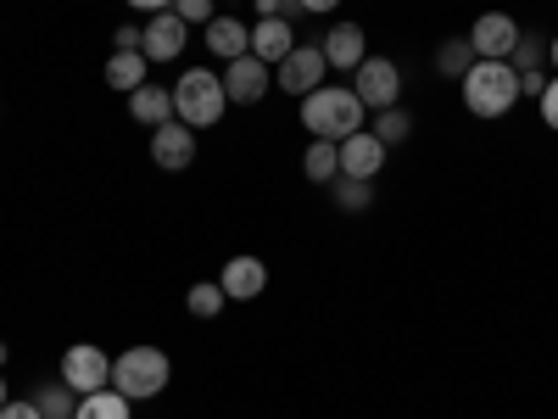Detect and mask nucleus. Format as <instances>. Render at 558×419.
<instances>
[{
	"label": "nucleus",
	"instance_id": "nucleus-19",
	"mask_svg": "<svg viewBox=\"0 0 558 419\" xmlns=\"http://www.w3.org/2000/svg\"><path fill=\"white\" fill-rule=\"evenodd\" d=\"M481 57H475V45H470V34H452L447 45H436V73L441 79H463Z\"/></svg>",
	"mask_w": 558,
	"mask_h": 419
},
{
	"label": "nucleus",
	"instance_id": "nucleus-1",
	"mask_svg": "<svg viewBox=\"0 0 558 419\" xmlns=\"http://www.w3.org/2000/svg\"><path fill=\"white\" fill-rule=\"evenodd\" d=\"M302 123H307L313 140H336L341 146L347 134H357L368 123V112L352 96V84H318L313 96H302Z\"/></svg>",
	"mask_w": 558,
	"mask_h": 419
},
{
	"label": "nucleus",
	"instance_id": "nucleus-32",
	"mask_svg": "<svg viewBox=\"0 0 558 419\" xmlns=\"http://www.w3.org/2000/svg\"><path fill=\"white\" fill-rule=\"evenodd\" d=\"M341 0H302V12H313V17H324V12H336Z\"/></svg>",
	"mask_w": 558,
	"mask_h": 419
},
{
	"label": "nucleus",
	"instance_id": "nucleus-7",
	"mask_svg": "<svg viewBox=\"0 0 558 419\" xmlns=\"http://www.w3.org/2000/svg\"><path fill=\"white\" fill-rule=\"evenodd\" d=\"M324 73H330V62H324L318 45H296V51L274 68V84L286 89V96H296V101H302V96H313V89L324 84Z\"/></svg>",
	"mask_w": 558,
	"mask_h": 419
},
{
	"label": "nucleus",
	"instance_id": "nucleus-23",
	"mask_svg": "<svg viewBox=\"0 0 558 419\" xmlns=\"http://www.w3.org/2000/svg\"><path fill=\"white\" fill-rule=\"evenodd\" d=\"M34 408H39L45 419H73V414H78V392H73L68 381L39 386V392H34Z\"/></svg>",
	"mask_w": 558,
	"mask_h": 419
},
{
	"label": "nucleus",
	"instance_id": "nucleus-9",
	"mask_svg": "<svg viewBox=\"0 0 558 419\" xmlns=\"http://www.w3.org/2000/svg\"><path fill=\"white\" fill-rule=\"evenodd\" d=\"M268 89H274V68L257 62V57H235V62L223 68V96H229V107H257Z\"/></svg>",
	"mask_w": 558,
	"mask_h": 419
},
{
	"label": "nucleus",
	"instance_id": "nucleus-12",
	"mask_svg": "<svg viewBox=\"0 0 558 419\" xmlns=\"http://www.w3.org/2000/svg\"><path fill=\"white\" fill-rule=\"evenodd\" d=\"M218 286H223V297L229 302H252V297H263L268 291V263L263 258H229L223 263V274H218Z\"/></svg>",
	"mask_w": 558,
	"mask_h": 419
},
{
	"label": "nucleus",
	"instance_id": "nucleus-4",
	"mask_svg": "<svg viewBox=\"0 0 558 419\" xmlns=\"http://www.w3.org/2000/svg\"><path fill=\"white\" fill-rule=\"evenodd\" d=\"M168 375H173V363L162 347H123L112 358V392H123L129 403H151L168 392Z\"/></svg>",
	"mask_w": 558,
	"mask_h": 419
},
{
	"label": "nucleus",
	"instance_id": "nucleus-10",
	"mask_svg": "<svg viewBox=\"0 0 558 419\" xmlns=\"http://www.w3.org/2000/svg\"><path fill=\"white\" fill-rule=\"evenodd\" d=\"M151 163L162 168V173H184V168H196V129L191 123H162V129H151Z\"/></svg>",
	"mask_w": 558,
	"mask_h": 419
},
{
	"label": "nucleus",
	"instance_id": "nucleus-31",
	"mask_svg": "<svg viewBox=\"0 0 558 419\" xmlns=\"http://www.w3.org/2000/svg\"><path fill=\"white\" fill-rule=\"evenodd\" d=\"M129 7H134V12H151V17H157V12H173V0H129Z\"/></svg>",
	"mask_w": 558,
	"mask_h": 419
},
{
	"label": "nucleus",
	"instance_id": "nucleus-34",
	"mask_svg": "<svg viewBox=\"0 0 558 419\" xmlns=\"http://www.w3.org/2000/svg\"><path fill=\"white\" fill-rule=\"evenodd\" d=\"M12 403V392H7V375H0V408H7Z\"/></svg>",
	"mask_w": 558,
	"mask_h": 419
},
{
	"label": "nucleus",
	"instance_id": "nucleus-33",
	"mask_svg": "<svg viewBox=\"0 0 558 419\" xmlns=\"http://www.w3.org/2000/svg\"><path fill=\"white\" fill-rule=\"evenodd\" d=\"M547 62H553V68H558V34H553V39H547Z\"/></svg>",
	"mask_w": 558,
	"mask_h": 419
},
{
	"label": "nucleus",
	"instance_id": "nucleus-28",
	"mask_svg": "<svg viewBox=\"0 0 558 419\" xmlns=\"http://www.w3.org/2000/svg\"><path fill=\"white\" fill-rule=\"evenodd\" d=\"M536 112H542V123H547V129H558V79H547L542 101H536Z\"/></svg>",
	"mask_w": 558,
	"mask_h": 419
},
{
	"label": "nucleus",
	"instance_id": "nucleus-13",
	"mask_svg": "<svg viewBox=\"0 0 558 419\" xmlns=\"http://www.w3.org/2000/svg\"><path fill=\"white\" fill-rule=\"evenodd\" d=\"M184 39H191V23H184L179 12H157L151 23H146V62H179V51H184Z\"/></svg>",
	"mask_w": 558,
	"mask_h": 419
},
{
	"label": "nucleus",
	"instance_id": "nucleus-11",
	"mask_svg": "<svg viewBox=\"0 0 558 419\" xmlns=\"http://www.w3.org/2000/svg\"><path fill=\"white\" fill-rule=\"evenodd\" d=\"M318 51H324V62H330L336 73H357V62L368 57V34H363V23H336L330 34L318 39Z\"/></svg>",
	"mask_w": 558,
	"mask_h": 419
},
{
	"label": "nucleus",
	"instance_id": "nucleus-18",
	"mask_svg": "<svg viewBox=\"0 0 558 419\" xmlns=\"http://www.w3.org/2000/svg\"><path fill=\"white\" fill-rule=\"evenodd\" d=\"M107 84L118 89V96H134L140 84H151L146 51H112V57H107Z\"/></svg>",
	"mask_w": 558,
	"mask_h": 419
},
{
	"label": "nucleus",
	"instance_id": "nucleus-6",
	"mask_svg": "<svg viewBox=\"0 0 558 419\" xmlns=\"http://www.w3.org/2000/svg\"><path fill=\"white\" fill-rule=\"evenodd\" d=\"M62 381H68L78 397L101 392V386H112V358H107L96 342H73V347L62 352Z\"/></svg>",
	"mask_w": 558,
	"mask_h": 419
},
{
	"label": "nucleus",
	"instance_id": "nucleus-27",
	"mask_svg": "<svg viewBox=\"0 0 558 419\" xmlns=\"http://www.w3.org/2000/svg\"><path fill=\"white\" fill-rule=\"evenodd\" d=\"M173 12H179L184 23H202V28L218 17V7H213V0H173Z\"/></svg>",
	"mask_w": 558,
	"mask_h": 419
},
{
	"label": "nucleus",
	"instance_id": "nucleus-35",
	"mask_svg": "<svg viewBox=\"0 0 558 419\" xmlns=\"http://www.w3.org/2000/svg\"><path fill=\"white\" fill-rule=\"evenodd\" d=\"M7 358H12V347H7V342H0V369H7Z\"/></svg>",
	"mask_w": 558,
	"mask_h": 419
},
{
	"label": "nucleus",
	"instance_id": "nucleus-3",
	"mask_svg": "<svg viewBox=\"0 0 558 419\" xmlns=\"http://www.w3.org/2000/svg\"><path fill=\"white\" fill-rule=\"evenodd\" d=\"M223 112H229L223 73H213V68H191V73H179V84H173V118H179V123H191V129L202 134V129L223 123Z\"/></svg>",
	"mask_w": 558,
	"mask_h": 419
},
{
	"label": "nucleus",
	"instance_id": "nucleus-26",
	"mask_svg": "<svg viewBox=\"0 0 558 419\" xmlns=\"http://www.w3.org/2000/svg\"><path fill=\"white\" fill-rule=\"evenodd\" d=\"M542 62H547V34H520L508 68H514V73H542Z\"/></svg>",
	"mask_w": 558,
	"mask_h": 419
},
{
	"label": "nucleus",
	"instance_id": "nucleus-5",
	"mask_svg": "<svg viewBox=\"0 0 558 419\" xmlns=\"http://www.w3.org/2000/svg\"><path fill=\"white\" fill-rule=\"evenodd\" d=\"M352 96L363 101V112H386L402 101V68L391 57H363L352 73Z\"/></svg>",
	"mask_w": 558,
	"mask_h": 419
},
{
	"label": "nucleus",
	"instance_id": "nucleus-21",
	"mask_svg": "<svg viewBox=\"0 0 558 419\" xmlns=\"http://www.w3.org/2000/svg\"><path fill=\"white\" fill-rule=\"evenodd\" d=\"M302 173H307L313 184H330V179L341 173V146H336V140H313L307 157H302Z\"/></svg>",
	"mask_w": 558,
	"mask_h": 419
},
{
	"label": "nucleus",
	"instance_id": "nucleus-25",
	"mask_svg": "<svg viewBox=\"0 0 558 419\" xmlns=\"http://www.w3.org/2000/svg\"><path fill=\"white\" fill-rule=\"evenodd\" d=\"M368 129H375V140L391 152V146H402V140L413 134V118L402 107H386V112H375V123H368Z\"/></svg>",
	"mask_w": 558,
	"mask_h": 419
},
{
	"label": "nucleus",
	"instance_id": "nucleus-14",
	"mask_svg": "<svg viewBox=\"0 0 558 419\" xmlns=\"http://www.w3.org/2000/svg\"><path fill=\"white\" fill-rule=\"evenodd\" d=\"M296 23H286V17H257L252 23V57L257 62H268V68H279L291 51H296Z\"/></svg>",
	"mask_w": 558,
	"mask_h": 419
},
{
	"label": "nucleus",
	"instance_id": "nucleus-2",
	"mask_svg": "<svg viewBox=\"0 0 558 419\" xmlns=\"http://www.w3.org/2000/svg\"><path fill=\"white\" fill-rule=\"evenodd\" d=\"M458 89H463V107L475 118H508L520 107V73L508 62H475L458 79Z\"/></svg>",
	"mask_w": 558,
	"mask_h": 419
},
{
	"label": "nucleus",
	"instance_id": "nucleus-17",
	"mask_svg": "<svg viewBox=\"0 0 558 419\" xmlns=\"http://www.w3.org/2000/svg\"><path fill=\"white\" fill-rule=\"evenodd\" d=\"M129 118L134 123H151V129L173 123V89L168 84H140L134 96H129Z\"/></svg>",
	"mask_w": 558,
	"mask_h": 419
},
{
	"label": "nucleus",
	"instance_id": "nucleus-24",
	"mask_svg": "<svg viewBox=\"0 0 558 419\" xmlns=\"http://www.w3.org/2000/svg\"><path fill=\"white\" fill-rule=\"evenodd\" d=\"M223 302H229V297H223L218 279H196V286L184 291V308H191L196 319H218V313H223Z\"/></svg>",
	"mask_w": 558,
	"mask_h": 419
},
{
	"label": "nucleus",
	"instance_id": "nucleus-30",
	"mask_svg": "<svg viewBox=\"0 0 558 419\" xmlns=\"http://www.w3.org/2000/svg\"><path fill=\"white\" fill-rule=\"evenodd\" d=\"M0 419H45V414L34 408V397H12L7 408H0Z\"/></svg>",
	"mask_w": 558,
	"mask_h": 419
},
{
	"label": "nucleus",
	"instance_id": "nucleus-15",
	"mask_svg": "<svg viewBox=\"0 0 558 419\" xmlns=\"http://www.w3.org/2000/svg\"><path fill=\"white\" fill-rule=\"evenodd\" d=\"M380 168H386V146L375 140V129H357L341 140V173L347 179H380Z\"/></svg>",
	"mask_w": 558,
	"mask_h": 419
},
{
	"label": "nucleus",
	"instance_id": "nucleus-29",
	"mask_svg": "<svg viewBox=\"0 0 558 419\" xmlns=\"http://www.w3.org/2000/svg\"><path fill=\"white\" fill-rule=\"evenodd\" d=\"M112 45H118V51H140V45H146V28L123 23V28H112Z\"/></svg>",
	"mask_w": 558,
	"mask_h": 419
},
{
	"label": "nucleus",
	"instance_id": "nucleus-20",
	"mask_svg": "<svg viewBox=\"0 0 558 419\" xmlns=\"http://www.w3.org/2000/svg\"><path fill=\"white\" fill-rule=\"evenodd\" d=\"M330 196H336L341 213H368V207H375V179H347V173H336V179H330Z\"/></svg>",
	"mask_w": 558,
	"mask_h": 419
},
{
	"label": "nucleus",
	"instance_id": "nucleus-22",
	"mask_svg": "<svg viewBox=\"0 0 558 419\" xmlns=\"http://www.w3.org/2000/svg\"><path fill=\"white\" fill-rule=\"evenodd\" d=\"M129 397L123 392H112V386H101V392H89V397H78V414L73 419H129Z\"/></svg>",
	"mask_w": 558,
	"mask_h": 419
},
{
	"label": "nucleus",
	"instance_id": "nucleus-16",
	"mask_svg": "<svg viewBox=\"0 0 558 419\" xmlns=\"http://www.w3.org/2000/svg\"><path fill=\"white\" fill-rule=\"evenodd\" d=\"M202 39H207V51H213V57H223V62L252 57V28H246L241 17H213Z\"/></svg>",
	"mask_w": 558,
	"mask_h": 419
},
{
	"label": "nucleus",
	"instance_id": "nucleus-8",
	"mask_svg": "<svg viewBox=\"0 0 558 419\" xmlns=\"http://www.w3.org/2000/svg\"><path fill=\"white\" fill-rule=\"evenodd\" d=\"M520 34L525 28L508 17V12H481L475 28H470V45H475L481 62H508V57H514V45H520Z\"/></svg>",
	"mask_w": 558,
	"mask_h": 419
}]
</instances>
